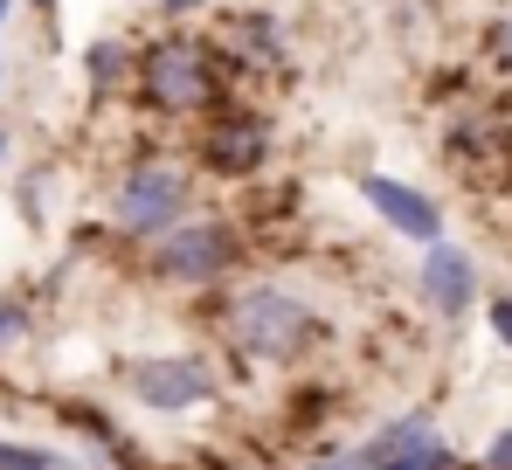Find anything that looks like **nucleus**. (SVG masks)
Here are the masks:
<instances>
[{
  "label": "nucleus",
  "instance_id": "1",
  "mask_svg": "<svg viewBox=\"0 0 512 470\" xmlns=\"http://www.w3.org/2000/svg\"><path fill=\"white\" fill-rule=\"evenodd\" d=\"M132 90H139V104L160 111V118H208V111H222V104L236 97V70H229L222 42L187 35V28H167V35H153V42L139 49Z\"/></svg>",
  "mask_w": 512,
  "mask_h": 470
},
{
  "label": "nucleus",
  "instance_id": "2",
  "mask_svg": "<svg viewBox=\"0 0 512 470\" xmlns=\"http://www.w3.org/2000/svg\"><path fill=\"white\" fill-rule=\"evenodd\" d=\"M215 325H222V339L236 353L270 360V367H291L298 353L319 346V312L298 291H284V284H236L215 305Z\"/></svg>",
  "mask_w": 512,
  "mask_h": 470
},
{
  "label": "nucleus",
  "instance_id": "3",
  "mask_svg": "<svg viewBox=\"0 0 512 470\" xmlns=\"http://www.w3.org/2000/svg\"><path fill=\"white\" fill-rule=\"evenodd\" d=\"M243 256H250V229L229 222V215H187V222H173L160 242H146V270H153L160 284H180V291L222 284Z\"/></svg>",
  "mask_w": 512,
  "mask_h": 470
},
{
  "label": "nucleus",
  "instance_id": "4",
  "mask_svg": "<svg viewBox=\"0 0 512 470\" xmlns=\"http://www.w3.org/2000/svg\"><path fill=\"white\" fill-rule=\"evenodd\" d=\"M187 201H194V180L187 166L173 159H132L111 187V229L132 235V242H160L173 222H187Z\"/></svg>",
  "mask_w": 512,
  "mask_h": 470
},
{
  "label": "nucleus",
  "instance_id": "5",
  "mask_svg": "<svg viewBox=\"0 0 512 470\" xmlns=\"http://www.w3.org/2000/svg\"><path fill=\"white\" fill-rule=\"evenodd\" d=\"M277 153V132H270V118L256 111V104H222V111H208L201 118V139H194V159H201V173H215V180H256L263 166Z\"/></svg>",
  "mask_w": 512,
  "mask_h": 470
},
{
  "label": "nucleus",
  "instance_id": "6",
  "mask_svg": "<svg viewBox=\"0 0 512 470\" xmlns=\"http://www.w3.org/2000/svg\"><path fill=\"white\" fill-rule=\"evenodd\" d=\"M215 42H222L236 83L243 77H284L291 70V28L277 14H263V7H222L215 14Z\"/></svg>",
  "mask_w": 512,
  "mask_h": 470
},
{
  "label": "nucleus",
  "instance_id": "7",
  "mask_svg": "<svg viewBox=\"0 0 512 470\" xmlns=\"http://www.w3.org/2000/svg\"><path fill=\"white\" fill-rule=\"evenodd\" d=\"M360 201L402 242H443V201H429L423 187H409L395 173H360Z\"/></svg>",
  "mask_w": 512,
  "mask_h": 470
},
{
  "label": "nucleus",
  "instance_id": "8",
  "mask_svg": "<svg viewBox=\"0 0 512 470\" xmlns=\"http://www.w3.org/2000/svg\"><path fill=\"white\" fill-rule=\"evenodd\" d=\"M443 159L464 173V180H485L492 166H512V125L499 111H457L450 125H443Z\"/></svg>",
  "mask_w": 512,
  "mask_h": 470
},
{
  "label": "nucleus",
  "instance_id": "9",
  "mask_svg": "<svg viewBox=\"0 0 512 470\" xmlns=\"http://www.w3.org/2000/svg\"><path fill=\"white\" fill-rule=\"evenodd\" d=\"M132 394H139L146 408L173 415V408L208 401V394H215V374H208L194 353H173V360H139V367H132Z\"/></svg>",
  "mask_w": 512,
  "mask_h": 470
},
{
  "label": "nucleus",
  "instance_id": "10",
  "mask_svg": "<svg viewBox=\"0 0 512 470\" xmlns=\"http://www.w3.org/2000/svg\"><path fill=\"white\" fill-rule=\"evenodd\" d=\"M423 305L443 318H464L478 305V263L457 242H423Z\"/></svg>",
  "mask_w": 512,
  "mask_h": 470
},
{
  "label": "nucleus",
  "instance_id": "11",
  "mask_svg": "<svg viewBox=\"0 0 512 470\" xmlns=\"http://www.w3.org/2000/svg\"><path fill=\"white\" fill-rule=\"evenodd\" d=\"M84 77H90V90H97V97H118L125 83L139 77V56H132L118 35H97V42L84 49Z\"/></svg>",
  "mask_w": 512,
  "mask_h": 470
},
{
  "label": "nucleus",
  "instance_id": "12",
  "mask_svg": "<svg viewBox=\"0 0 512 470\" xmlns=\"http://www.w3.org/2000/svg\"><path fill=\"white\" fill-rule=\"evenodd\" d=\"M478 49H485V70L512 83V7H499V14L485 21V35H478Z\"/></svg>",
  "mask_w": 512,
  "mask_h": 470
},
{
  "label": "nucleus",
  "instance_id": "13",
  "mask_svg": "<svg viewBox=\"0 0 512 470\" xmlns=\"http://www.w3.org/2000/svg\"><path fill=\"white\" fill-rule=\"evenodd\" d=\"M381 470H457V457L429 436V443H416V450H395V457H381Z\"/></svg>",
  "mask_w": 512,
  "mask_h": 470
},
{
  "label": "nucleus",
  "instance_id": "14",
  "mask_svg": "<svg viewBox=\"0 0 512 470\" xmlns=\"http://www.w3.org/2000/svg\"><path fill=\"white\" fill-rule=\"evenodd\" d=\"M429 436H436V429H429L423 415H409V422H395V429H388V436H381V443H374L367 457L381 464V457H395V450H416V443H429Z\"/></svg>",
  "mask_w": 512,
  "mask_h": 470
},
{
  "label": "nucleus",
  "instance_id": "15",
  "mask_svg": "<svg viewBox=\"0 0 512 470\" xmlns=\"http://www.w3.org/2000/svg\"><path fill=\"white\" fill-rule=\"evenodd\" d=\"M0 470H63L49 450H21V443H0Z\"/></svg>",
  "mask_w": 512,
  "mask_h": 470
},
{
  "label": "nucleus",
  "instance_id": "16",
  "mask_svg": "<svg viewBox=\"0 0 512 470\" xmlns=\"http://www.w3.org/2000/svg\"><path fill=\"white\" fill-rule=\"evenodd\" d=\"M492 339H499V346H512V291H499V298H492Z\"/></svg>",
  "mask_w": 512,
  "mask_h": 470
},
{
  "label": "nucleus",
  "instance_id": "17",
  "mask_svg": "<svg viewBox=\"0 0 512 470\" xmlns=\"http://www.w3.org/2000/svg\"><path fill=\"white\" fill-rule=\"evenodd\" d=\"M153 7H160V14H167V21H187V14H208V7H215V0H153Z\"/></svg>",
  "mask_w": 512,
  "mask_h": 470
},
{
  "label": "nucleus",
  "instance_id": "18",
  "mask_svg": "<svg viewBox=\"0 0 512 470\" xmlns=\"http://www.w3.org/2000/svg\"><path fill=\"white\" fill-rule=\"evenodd\" d=\"M21 325H28L21 305H0V346H7V339H21Z\"/></svg>",
  "mask_w": 512,
  "mask_h": 470
},
{
  "label": "nucleus",
  "instance_id": "19",
  "mask_svg": "<svg viewBox=\"0 0 512 470\" xmlns=\"http://www.w3.org/2000/svg\"><path fill=\"white\" fill-rule=\"evenodd\" d=\"M485 470H512V436H499V443H492V457H485Z\"/></svg>",
  "mask_w": 512,
  "mask_h": 470
},
{
  "label": "nucleus",
  "instance_id": "20",
  "mask_svg": "<svg viewBox=\"0 0 512 470\" xmlns=\"http://www.w3.org/2000/svg\"><path fill=\"white\" fill-rule=\"evenodd\" d=\"M340 470H381V464H374V457H353V464H340Z\"/></svg>",
  "mask_w": 512,
  "mask_h": 470
},
{
  "label": "nucleus",
  "instance_id": "21",
  "mask_svg": "<svg viewBox=\"0 0 512 470\" xmlns=\"http://www.w3.org/2000/svg\"><path fill=\"white\" fill-rule=\"evenodd\" d=\"M28 7H56V0H28Z\"/></svg>",
  "mask_w": 512,
  "mask_h": 470
},
{
  "label": "nucleus",
  "instance_id": "22",
  "mask_svg": "<svg viewBox=\"0 0 512 470\" xmlns=\"http://www.w3.org/2000/svg\"><path fill=\"white\" fill-rule=\"evenodd\" d=\"M0 159H7V132H0Z\"/></svg>",
  "mask_w": 512,
  "mask_h": 470
},
{
  "label": "nucleus",
  "instance_id": "23",
  "mask_svg": "<svg viewBox=\"0 0 512 470\" xmlns=\"http://www.w3.org/2000/svg\"><path fill=\"white\" fill-rule=\"evenodd\" d=\"M7 7H14V0H0V14H7Z\"/></svg>",
  "mask_w": 512,
  "mask_h": 470
}]
</instances>
